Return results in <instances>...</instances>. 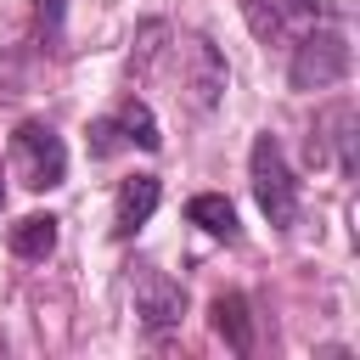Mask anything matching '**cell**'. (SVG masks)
I'll list each match as a JSON object with an SVG mask.
<instances>
[{
	"mask_svg": "<svg viewBox=\"0 0 360 360\" xmlns=\"http://www.w3.org/2000/svg\"><path fill=\"white\" fill-rule=\"evenodd\" d=\"M248 174H253V197H259L264 219H270L276 231H292V225H298V180H292V169H287L276 135H259V141H253Z\"/></svg>",
	"mask_w": 360,
	"mask_h": 360,
	"instance_id": "6da1fadb",
	"label": "cell"
},
{
	"mask_svg": "<svg viewBox=\"0 0 360 360\" xmlns=\"http://www.w3.org/2000/svg\"><path fill=\"white\" fill-rule=\"evenodd\" d=\"M343 73H349V39L338 28H315L309 22L298 34V45H292V68H287L292 90H332Z\"/></svg>",
	"mask_w": 360,
	"mask_h": 360,
	"instance_id": "7a4b0ae2",
	"label": "cell"
},
{
	"mask_svg": "<svg viewBox=\"0 0 360 360\" xmlns=\"http://www.w3.org/2000/svg\"><path fill=\"white\" fill-rule=\"evenodd\" d=\"M11 158L22 163V186H34V191H56L68 180V146H62V135L45 118H22L17 124Z\"/></svg>",
	"mask_w": 360,
	"mask_h": 360,
	"instance_id": "3957f363",
	"label": "cell"
},
{
	"mask_svg": "<svg viewBox=\"0 0 360 360\" xmlns=\"http://www.w3.org/2000/svg\"><path fill=\"white\" fill-rule=\"evenodd\" d=\"M174 62H180V90L197 112H208L219 96H225V56L202 39V34H174V45H163Z\"/></svg>",
	"mask_w": 360,
	"mask_h": 360,
	"instance_id": "277c9868",
	"label": "cell"
},
{
	"mask_svg": "<svg viewBox=\"0 0 360 360\" xmlns=\"http://www.w3.org/2000/svg\"><path fill=\"white\" fill-rule=\"evenodd\" d=\"M135 315H141V332H152V338L174 332L180 315H186V287L146 264V270L135 276Z\"/></svg>",
	"mask_w": 360,
	"mask_h": 360,
	"instance_id": "5b68a950",
	"label": "cell"
},
{
	"mask_svg": "<svg viewBox=\"0 0 360 360\" xmlns=\"http://www.w3.org/2000/svg\"><path fill=\"white\" fill-rule=\"evenodd\" d=\"M158 202H163V180L158 174H129V180H118V202H112V236L118 242H129L152 214H158Z\"/></svg>",
	"mask_w": 360,
	"mask_h": 360,
	"instance_id": "8992f818",
	"label": "cell"
},
{
	"mask_svg": "<svg viewBox=\"0 0 360 360\" xmlns=\"http://www.w3.org/2000/svg\"><path fill=\"white\" fill-rule=\"evenodd\" d=\"M242 11L259 39H276L287 28H309L321 17V0H242Z\"/></svg>",
	"mask_w": 360,
	"mask_h": 360,
	"instance_id": "52a82bcc",
	"label": "cell"
},
{
	"mask_svg": "<svg viewBox=\"0 0 360 360\" xmlns=\"http://www.w3.org/2000/svg\"><path fill=\"white\" fill-rule=\"evenodd\" d=\"M112 129H118V141H124V146H141V152H158V146H163L158 112H152L141 96H129V101L112 112Z\"/></svg>",
	"mask_w": 360,
	"mask_h": 360,
	"instance_id": "ba28073f",
	"label": "cell"
},
{
	"mask_svg": "<svg viewBox=\"0 0 360 360\" xmlns=\"http://www.w3.org/2000/svg\"><path fill=\"white\" fill-rule=\"evenodd\" d=\"M186 219H191L197 231L219 236V242H236V236H242V225H236V208H231V197H219V191H197V197L186 202Z\"/></svg>",
	"mask_w": 360,
	"mask_h": 360,
	"instance_id": "9c48e42d",
	"label": "cell"
},
{
	"mask_svg": "<svg viewBox=\"0 0 360 360\" xmlns=\"http://www.w3.org/2000/svg\"><path fill=\"white\" fill-rule=\"evenodd\" d=\"M214 332H219L236 354L253 349V315H248V298H242V292H219V298H214Z\"/></svg>",
	"mask_w": 360,
	"mask_h": 360,
	"instance_id": "30bf717a",
	"label": "cell"
},
{
	"mask_svg": "<svg viewBox=\"0 0 360 360\" xmlns=\"http://www.w3.org/2000/svg\"><path fill=\"white\" fill-rule=\"evenodd\" d=\"M56 214H28V219H17L11 225V236H6V248L17 253V259H45L51 248H56Z\"/></svg>",
	"mask_w": 360,
	"mask_h": 360,
	"instance_id": "8fae6325",
	"label": "cell"
},
{
	"mask_svg": "<svg viewBox=\"0 0 360 360\" xmlns=\"http://www.w3.org/2000/svg\"><path fill=\"white\" fill-rule=\"evenodd\" d=\"M62 11H68V0H34V17H39V39H45L51 51H62Z\"/></svg>",
	"mask_w": 360,
	"mask_h": 360,
	"instance_id": "7c38bea8",
	"label": "cell"
},
{
	"mask_svg": "<svg viewBox=\"0 0 360 360\" xmlns=\"http://www.w3.org/2000/svg\"><path fill=\"white\" fill-rule=\"evenodd\" d=\"M118 146H124V141H118V129H112V112L96 118V124H90V158H112Z\"/></svg>",
	"mask_w": 360,
	"mask_h": 360,
	"instance_id": "4fadbf2b",
	"label": "cell"
},
{
	"mask_svg": "<svg viewBox=\"0 0 360 360\" xmlns=\"http://www.w3.org/2000/svg\"><path fill=\"white\" fill-rule=\"evenodd\" d=\"M0 202H6V163H0Z\"/></svg>",
	"mask_w": 360,
	"mask_h": 360,
	"instance_id": "5bb4252c",
	"label": "cell"
}]
</instances>
